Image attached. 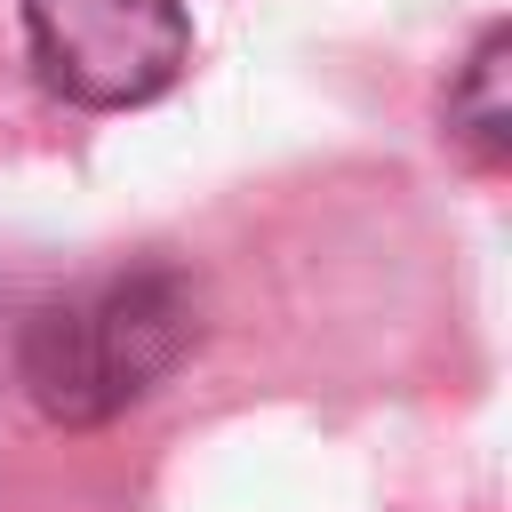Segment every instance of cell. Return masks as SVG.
I'll use <instances>...</instances> for the list:
<instances>
[{
	"mask_svg": "<svg viewBox=\"0 0 512 512\" xmlns=\"http://www.w3.org/2000/svg\"><path fill=\"white\" fill-rule=\"evenodd\" d=\"M192 336H200L192 288L144 264L40 304L16 336V376L48 424H112L184 368Z\"/></svg>",
	"mask_w": 512,
	"mask_h": 512,
	"instance_id": "obj_1",
	"label": "cell"
},
{
	"mask_svg": "<svg viewBox=\"0 0 512 512\" xmlns=\"http://www.w3.org/2000/svg\"><path fill=\"white\" fill-rule=\"evenodd\" d=\"M32 72L88 112H128L192 64L184 0H24Z\"/></svg>",
	"mask_w": 512,
	"mask_h": 512,
	"instance_id": "obj_2",
	"label": "cell"
},
{
	"mask_svg": "<svg viewBox=\"0 0 512 512\" xmlns=\"http://www.w3.org/2000/svg\"><path fill=\"white\" fill-rule=\"evenodd\" d=\"M504 72H512V32L488 24L480 48L464 56V72L448 80V136L472 152V160H512V96H504Z\"/></svg>",
	"mask_w": 512,
	"mask_h": 512,
	"instance_id": "obj_3",
	"label": "cell"
}]
</instances>
